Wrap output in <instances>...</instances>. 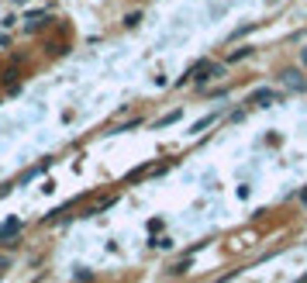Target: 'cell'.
<instances>
[{"label": "cell", "mask_w": 307, "mask_h": 283, "mask_svg": "<svg viewBox=\"0 0 307 283\" xmlns=\"http://www.w3.org/2000/svg\"><path fill=\"white\" fill-rule=\"evenodd\" d=\"M280 90H273V87H262V90H255V94H252V104H255V107H269V104H276V100H280Z\"/></svg>", "instance_id": "obj_1"}, {"label": "cell", "mask_w": 307, "mask_h": 283, "mask_svg": "<svg viewBox=\"0 0 307 283\" xmlns=\"http://www.w3.org/2000/svg\"><path fill=\"white\" fill-rule=\"evenodd\" d=\"M7 263H11V259H7V256H0V273L7 269Z\"/></svg>", "instance_id": "obj_10"}, {"label": "cell", "mask_w": 307, "mask_h": 283, "mask_svg": "<svg viewBox=\"0 0 307 283\" xmlns=\"http://www.w3.org/2000/svg\"><path fill=\"white\" fill-rule=\"evenodd\" d=\"M214 121H217V114H207V117H200V121H197V125H193L190 132H193V135H200V132H204V128H211Z\"/></svg>", "instance_id": "obj_5"}, {"label": "cell", "mask_w": 307, "mask_h": 283, "mask_svg": "<svg viewBox=\"0 0 307 283\" xmlns=\"http://www.w3.org/2000/svg\"><path fill=\"white\" fill-rule=\"evenodd\" d=\"M283 83H287L290 90H300V94L307 90V79H304L300 69H287V73H283Z\"/></svg>", "instance_id": "obj_4"}, {"label": "cell", "mask_w": 307, "mask_h": 283, "mask_svg": "<svg viewBox=\"0 0 307 283\" xmlns=\"http://www.w3.org/2000/svg\"><path fill=\"white\" fill-rule=\"evenodd\" d=\"M297 200H300V204H307V187L300 190V193H297Z\"/></svg>", "instance_id": "obj_8"}, {"label": "cell", "mask_w": 307, "mask_h": 283, "mask_svg": "<svg viewBox=\"0 0 307 283\" xmlns=\"http://www.w3.org/2000/svg\"><path fill=\"white\" fill-rule=\"evenodd\" d=\"M300 66L307 69V49H300Z\"/></svg>", "instance_id": "obj_9"}, {"label": "cell", "mask_w": 307, "mask_h": 283, "mask_svg": "<svg viewBox=\"0 0 307 283\" xmlns=\"http://www.w3.org/2000/svg\"><path fill=\"white\" fill-rule=\"evenodd\" d=\"M18 79H21V69H18V59H14V62L0 73V83H4L7 90H18Z\"/></svg>", "instance_id": "obj_3"}, {"label": "cell", "mask_w": 307, "mask_h": 283, "mask_svg": "<svg viewBox=\"0 0 307 283\" xmlns=\"http://www.w3.org/2000/svg\"><path fill=\"white\" fill-rule=\"evenodd\" d=\"M21 228H24V221H21V218L7 221V225L0 228V246H18V242H14V235H18Z\"/></svg>", "instance_id": "obj_2"}, {"label": "cell", "mask_w": 307, "mask_h": 283, "mask_svg": "<svg viewBox=\"0 0 307 283\" xmlns=\"http://www.w3.org/2000/svg\"><path fill=\"white\" fill-rule=\"evenodd\" d=\"M176 117H180V111H173V114H166V117H162V121H159V128H162V125H173Z\"/></svg>", "instance_id": "obj_7"}, {"label": "cell", "mask_w": 307, "mask_h": 283, "mask_svg": "<svg viewBox=\"0 0 307 283\" xmlns=\"http://www.w3.org/2000/svg\"><path fill=\"white\" fill-rule=\"evenodd\" d=\"M249 56H252V49L245 45V49H235V52L228 56V62H242V59H249Z\"/></svg>", "instance_id": "obj_6"}]
</instances>
